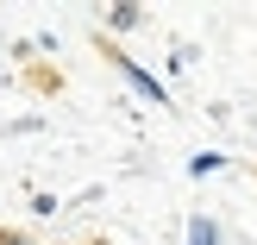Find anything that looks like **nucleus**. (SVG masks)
<instances>
[{
  "instance_id": "obj_1",
  "label": "nucleus",
  "mask_w": 257,
  "mask_h": 245,
  "mask_svg": "<svg viewBox=\"0 0 257 245\" xmlns=\"http://www.w3.org/2000/svg\"><path fill=\"white\" fill-rule=\"evenodd\" d=\"M113 63H119V69H125V82H132V88H138V95H145V101H170V95H163V82H157V75H151V69H138V63L125 57V50H113Z\"/></svg>"
},
{
  "instance_id": "obj_4",
  "label": "nucleus",
  "mask_w": 257,
  "mask_h": 245,
  "mask_svg": "<svg viewBox=\"0 0 257 245\" xmlns=\"http://www.w3.org/2000/svg\"><path fill=\"white\" fill-rule=\"evenodd\" d=\"M0 245H32V239H19V233H0Z\"/></svg>"
},
{
  "instance_id": "obj_3",
  "label": "nucleus",
  "mask_w": 257,
  "mask_h": 245,
  "mask_svg": "<svg viewBox=\"0 0 257 245\" xmlns=\"http://www.w3.org/2000/svg\"><path fill=\"white\" fill-rule=\"evenodd\" d=\"M220 164H226V151H201V157L188 164V170H195V176H213V170H220Z\"/></svg>"
},
{
  "instance_id": "obj_2",
  "label": "nucleus",
  "mask_w": 257,
  "mask_h": 245,
  "mask_svg": "<svg viewBox=\"0 0 257 245\" xmlns=\"http://www.w3.org/2000/svg\"><path fill=\"white\" fill-rule=\"evenodd\" d=\"M188 245H220V226H213L207 214H195V220H188Z\"/></svg>"
}]
</instances>
